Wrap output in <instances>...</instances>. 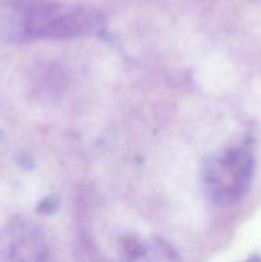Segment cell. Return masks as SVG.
<instances>
[{
    "mask_svg": "<svg viewBox=\"0 0 261 262\" xmlns=\"http://www.w3.org/2000/svg\"><path fill=\"white\" fill-rule=\"evenodd\" d=\"M255 171V158L246 146L230 147L205 163L204 184L207 194L220 206H229L247 192Z\"/></svg>",
    "mask_w": 261,
    "mask_h": 262,
    "instance_id": "cell-2",
    "label": "cell"
},
{
    "mask_svg": "<svg viewBox=\"0 0 261 262\" xmlns=\"http://www.w3.org/2000/svg\"><path fill=\"white\" fill-rule=\"evenodd\" d=\"M245 262H261V256L258 255H252L247 258Z\"/></svg>",
    "mask_w": 261,
    "mask_h": 262,
    "instance_id": "cell-5",
    "label": "cell"
},
{
    "mask_svg": "<svg viewBox=\"0 0 261 262\" xmlns=\"http://www.w3.org/2000/svg\"><path fill=\"white\" fill-rule=\"evenodd\" d=\"M127 262H181L170 245L159 238L127 245Z\"/></svg>",
    "mask_w": 261,
    "mask_h": 262,
    "instance_id": "cell-4",
    "label": "cell"
},
{
    "mask_svg": "<svg viewBox=\"0 0 261 262\" xmlns=\"http://www.w3.org/2000/svg\"><path fill=\"white\" fill-rule=\"evenodd\" d=\"M104 19L96 9L46 2L9 3L0 7V41L69 40L97 33Z\"/></svg>",
    "mask_w": 261,
    "mask_h": 262,
    "instance_id": "cell-1",
    "label": "cell"
},
{
    "mask_svg": "<svg viewBox=\"0 0 261 262\" xmlns=\"http://www.w3.org/2000/svg\"><path fill=\"white\" fill-rule=\"evenodd\" d=\"M0 262H49L45 233L31 220H12L0 229Z\"/></svg>",
    "mask_w": 261,
    "mask_h": 262,
    "instance_id": "cell-3",
    "label": "cell"
}]
</instances>
